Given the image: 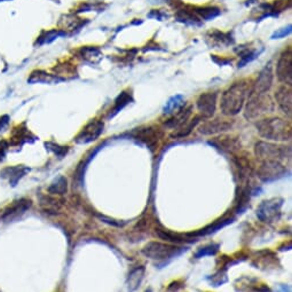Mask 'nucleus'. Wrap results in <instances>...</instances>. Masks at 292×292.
Masks as SVG:
<instances>
[{"mask_svg": "<svg viewBox=\"0 0 292 292\" xmlns=\"http://www.w3.org/2000/svg\"><path fill=\"white\" fill-rule=\"evenodd\" d=\"M250 92L248 80H240L229 86L221 95L220 109L225 116H235L242 110Z\"/></svg>", "mask_w": 292, "mask_h": 292, "instance_id": "obj_1", "label": "nucleus"}, {"mask_svg": "<svg viewBox=\"0 0 292 292\" xmlns=\"http://www.w3.org/2000/svg\"><path fill=\"white\" fill-rule=\"evenodd\" d=\"M257 132L264 139L272 141H289L291 123L281 117H267L256 123Z\"/></svg>", "mask_w": 292, "mask_h": 292, "instance_id": "obj_2", "label": "nucleus"}, {"mask_svg": "<svg viewBox=\"0 0 292 292\" xmlns=\"http://www.w3.org/2000/svg\"><path fill=\"white\" fill-rule=\"evenodd\" d=\"M248 95L249 99L244 111V117L248 121H255L263 115L272 113L274 110V102L272 101V99L267 93L255 94L249 92Z\"/></svg>", "mask_w": 292, "mask_h": 292, "instance_id": "obj_3", "label": "nucleus"}, {"mask_svg": "<svg viewBox=\"0 0 292 292\" xmlns=\"http://www.w3.org/2000/svg\"><path fill=\"white\" fill-rule=\"evenodd\" d=\"M255 155L260 162H266V160L282 162L291 157V147L279 146L267 141H258L255 146Z\"/></svg>", "mask_w": 292, "mask_h": 292, "instance_id": "obj_4", "label": "nucleus"}, {"mask_svg": "<svg viewBox=\"0 0 292 292\" xmlns=\"http://www.w3.org/2000/svg\"><path fill=\"white\" fill-rule=\"evenodd\" d=\"M186 249L178 248L175 245L160 243V242H149L141 249V253L147 258L152 260L165 261L167 259L175 258L176 256H180Z\"/></svg>", "mask_w": 292, "mask_h": 292, "instance_id": "obj_5", "label": "nucleus"}, {"mask_svg": "<svg viewBox=\"0 0 292 292\" xmlns=\"http://www.w3.org/2000/svg\"><path fill=\"white\" fill-rule=\"evenodd\" d=\"M283 203L284 199L280 197L265 199L257 209V218L265 224H274L279 221L282 214Z\"/></svg>", "mask_w": 292, "mask_h": 292, "instance_id": "obj_6", "label": "nucleus"}, {"mask_svg": "<svg viewBox=\"0 0 292 292\" xmlns=\"http://www.w3.org/2000/svg\"><path fill=\"white\" fill-rule=\"evenodd\" d=\"M287 173V167L281 162H279V160H266V162H261L257 175H258L261 182L271 183L284 178Z\"/></svg>", "mask_w": 292, "mask_h": 292, "instance_id": "obj_7", "label": "nucleus"}, {"mask_svg": "<svg viewBox=\"0 0 292 292\" xmlns=\"http://www.w3.org/2000/svg\"><path fill=\"white\" fill-rule=\"evenodd\" d=\"M131 136L136 140L144 142L151 151H153V149L158 145L159 139L163 137V132L157 126H142L139 129H134L131 132Z\"/></svg>", "mask_w": 292, "mask_h": 292, "instance_id": "obj_8", "label": "nucleus"}, {"mask_svg": "<svg viewBox=\"0 0 292 292\" xmlns=\"http://www.w3.org/2000/svg\"><path fill=\"white\" fill-rule=\"evenodd\" d=\"M103 129H105V123L100 121V119H92L77 134L74 141L78 145L90 144V142L95 141L101 136Z\"/></svg>", "mask_w": 292, "mask_h": 292, "instance_id": "obj_9", "label": "nucleus"}, {"mask_svg": "<svg viewBox=\"0 0 292 292\" xmlns=\"http://www.w3.org/2000/svg\"><path fill=\"white\" fill-rule=\"evenodd\" d=\"M276 77L284 85H292V49L288 47L276 63Z\"/></svg>", "mask_w": 292, "mask_h": 292, "instance_id": "obj_10", "label": "nucleus"}, {"mask_svg": "<svg viewBox=\"0 0 292 292\" xmlns=\"http://www.w3.org/2000/svg\"><path fill=\"white\" fill-rule=\"evenodd\" d=\"M217 98L218 92H205L199 95L196 101V107L203 118L207 119L214 116L217 109Z\"/></svg>", "mask_w": 292, "mask_h": 292, "instance_id": "obj_11", "label": "nucleus"}, {"mask_svg": "<svg viewBox=\"0 0 292 292\" xmlns=\"http://www.w3.org/2000/svg\"><path fill=\"white\" fill-rule=\"evenodd\" d=\"M273 84V71H272V65L268 64L265 67L263 70L260 71L258 78L253 84L250 93L255 94H264L267 93L271 90Z\"/></svg>", "mask_w": 292, "mask_h": 292, "instance_id": "obj_12", "label": "nucleus"}, {"mask_svg": "<svg viewBox=\"0 0 292 292\" xmlns=\"http://www.w3.org/2000/svg\"><path fill=\"white\" fill-rule=\"evenodd\" d=\"M234 221H235V216H234V214L230 213V212L229 213H226L225 216H222L221 218L217 219V220L214 221L213 224L206 226V227L199 229V230H197V232H195V233H189V234H188V235H190L191 237L211 235V234L217 233L218 230H220L221 228L226 227V226L230 225Z\"/></svg>", "mask_w": 292, "mask_h": 292, "instance_id": "obj_13", "label": "nucleus"}, {"mask_svg": "<svg viewBox=\"0 0 292 292\" xmlns=\"http://www.w3.org/2000/svg\"><path fill=\"white\" fill-rule=\"evenodd\" d=\"M233 128V123H230L226 119L216 118L212 121H207L199 126L198 131L199 133L204 134V136H213V134L226 132Z\"/></svg>", "mask_w": 292, "mask_h": 292, "instance_id": "obj_14", "label": "nucleus"}, {"mask_svg": "<svg viewBox=\"0 0 292 292\" xmlns=\"http://www.w3.org/2000/svg\"><path fill=\"white\" fill-rule=\"evenodd\" d=\"M275 100L278 102L280 109L283 111V114L291 118L292 115V91L291 86L283 85L278 88L275 92Z\"/></svg>", "mask_w": 292, "mask_h": 292, "instance_id": "obj_15", "label": "nucleus"}, {"mask_svg": "<svg viewBox=\"0 0 292 292\" xmlns=\"http://www.w3.org/2000/svg\"><path fill=\"white\" fill-rule=\"evenodd\" d=\"M38 138L26 128L25 123H22V124L17 125L11 133L10 145L15 146V147H22L26 142H34Z\"/></svg>", "mask_w": 292, "mask_h": 292, "instance_id": "obj_16", "label": "nucleus"}, {"mask_svg": "<svg viewBox=\"0 0 292 292\" xmlns=\"http://www.w3.org/2000/svg\"><path fill=\"white\" fill-rule=\"evenodd\" d=\"M29 172L30 168L28 166H24V165H15V166H8L3 168L0 172V175H1V178L7 180L11 187H15L18 183V181L22 178H24Z\"/></svg>", "mask_w": 292, "mask_h": 292, "instance_id": "obj_17", "label": "nucleus"}, {"mask_svg": "<svg viewBox=\"0 0 292 292\" xmlns=\"http://www.w3.org/2000/svg\"><path fill=\"white\" fill-rule=\"evenodd\" d=\"M209 144L213 145L214 147L221 149V150L232 153L241 150V142L236 137H219L210 141Z\"/></svg>", "mask_w": 292, "mask_h": 292, "instance_id": "obj_18", "label": "nucleus"}, {"mask_svg": "<svg viewBox=\"0 0 292 292\" xmlns=\"http://www.w3.org/2000/svg\"><path fill=\"white\" fill-rule=\"evenodd\" d=\"M32 205L31 199L22 198L18 201L14 202L13 204L9 205L7 209L3 211V214L1 216L2 219H14L20 217L21 214L25 212L26 210H29Z\"/></svg>", "mask_w": 292, "mask_h": 292, "instance_id": "obj_19", "label": "nucleus"}, {"mask_svg": "<svg viewBox=\"0 0 292 292\" xmlns=\"http://www.w3.org/2000/svg\"><path fill=\"white\" fill-rule=\"evenodd\" d=\"M279 263L278 256L273 253L270 250H264L257 253V257L255 258L252 265L256 266V268H261V270H268V268H275L276 264Z\"/></svg>", "mask_w": 292, "mask_h": 292, "instance_id": "obj_20", "label": "nucleus"}, {"mask_svg": "<svg viewBox=\"0 0 292 292\" xmlns=\"http://www.w3.org/2000/svg\"><path fill=\"white\" fill-rule=\"evenodd\" d=\"M191 113H193V107L191 106L186 107V105H184L182 108H180L178 111H175L174 116H172L170 119H167L164 124L168 129L179 128L180 125H182L184 122H187L188 119L190 118Z\"/></svg>", "mask_w": 292, "mask_h": 292, "instance_id": "obj_21", "label": "nucleus"}, {"mask_svg": "<svg viewBox=\"0 0 292 292\" xmlns=\"http://www.w3.org/2000/svg\"><path fill=\"white\" fill-rule=\"evenodd\" d=\"M156 235L158 236L162 240L170 242V243H174V244H180V243H184V242H195L196 240H193V237L190 235H182V234H178V233H173L168 229H163V228H157L156 229Z\"/></svg>", "mask_w": 292, "mask_h": 292, "instance_id": "obj_22", "label": "nucleus"}, {"mask_svg": "<svg viewBox=\"0 0 292 292\" xmlns=\"http://www.w3.org/2000/svg\"><path fill=\"white\" fill-rule=\"evenodd\" d=\"M131 102H133V95L131 93V91H123L119 93L118 97L115 99L113 108L109 110V114L107 118L110 119L116 116L119 111L123 110L126 106L130 105Z\"/></svg>", "mask_w": 292, "mask_h": 292, "instance_id": "obj_23", "label": "nucleus"}, {"mask_svg": "<svg viewBox=\"0 0 292 292\" xmlns=\"http://www.w3.org/2000/svg\"><path fill=\"white\" fill-rule=\"evenodd\" d=\"M62 80L64 79L56 75L47 74V72L43 70H34L31 72V75H30L28 82L30 84H55L62 82Z\"/></svg>", "mask_w": 292, "mask_h": 292, "instance_id": "obj_24", "label": "nucleus"}, {"mask_svg": "<svg viewBox=\"0 0 292 292\" xmlns=\"http://www.w3.org/2000/svg\"><path fill=\"white\" fill-rule=\"evenodd\" d=\"M203 118L201 115L198 116H195L193 119H188L187 122H184L182 125H180L179 128H176L173 133H171L172 138H175V139H179V138H184L187 136H189L196 126L199 124V122L202 121Z\"/></svg>", "mask_w": 292, "mask_h": 292, "instance_id": "obj_25", "label": "nucleus"}, {"mask_svg": "<svg viewBox=\"0 0 292 292\" xmlns=\"http://www.w3.org/2000/svg\"><path fill=\"white\" fill-rule=\"evenodd\" d=\"M79 56L82 57L84 61L91 63V64H97L102 60V53L98 47L94 46H85L82 47L78 51Z\"/></svg>", "mask_w": 292, "mask_h": 292, "instance_id": "obj_26", "label": "nucleus"}, {"mask_svg": "<svg viewBox=\"0 0 292 292\" xmlns=\"http://www.w3.org/2000/svg\"><path fill=\"white\" fill-rule=\"evenodd\" d=\"M105 146H106V142H105V144H101L100 146H98V147H95L94 150H92L86 157H84V159L82 160V163L78 165V167H77V170H76V176H75V178H76V181H78L79 184H82V182H83L84 173H85V170H86L87 165L90 164L91 160L94 158V156L97 155V153L100 150H101V149L105 147Z\"/></svg>", "mask_w": 292, "mask_h": 292, "instance_id": "obj_27", "label": "nucleus"}, {"mask_svg": "<svg viewBox=\"0 0 292 292\" xmlns=\"http://www.w3.org/2000/svg\"><path fill=\"white\" fill-rule=\"evenodd\" d=\"M144 276H145V267L144 266L134 267L133 270L130 272V274L128 276V281H126V284H128V289L131 291L137 290L138 288L140 287L142 280H144Z\"/></svg>", "mask_w": 292, "mask_h": 292, "instance_id": "obj_28", "label": "nucleus"}, {"mask_svg": "<svg viewBox=\"0 0 292 292\" xmlns=\"http://www.w3.org/2000/svg\"><path fill=\"white\" fill-rule=\"evenodd\" d=\"M207 38H209V40H211V45L218 46V47H220V46L226 47V46L232 45L234 41L230 33H224L220 31L211 32Z\"/></svg>", "mask_w": 292, "mask_h": 292, "instance_id": "obj_29", "label": "nucleus"}, {"mask_svg": "<svg viewBox=\"0 0 292 292\" xmlns=\"http://www.w3.org/2000/svg\"><path fill=\"white\" fill-rule=\"evenodd\" d=\"M186 105V102H184V98L182 95L180 94H176L174 97H172L168 101L166 102V105L164 106V109H163V114L164 115H171L175 113V111H178L180 108H182V107Z\"/></svg>", "mask_w": 292, "mask_h": 292, "instance_id": "obj_30", "label": "nucleus"}, {"mask_svg": "<svg viewBox=\"0 0 292 292\" xmlns=\"http://www.w3.org/2000/svg\"><path fill=\"white\" fill-rule=\"evenodd\" d=\"M47 190L52 195H64L68 190L67 179L62 175H59L56 179H54V181L49 184Z\"/></svg>", "mask_w": 292, "mask_h": 292, "instance_id": "obj_31", "label": "nucleus"}, {"mask_svg": "<svg viewBox=\"0 0 292 292\" xmlns=\"http://www.w3.org/2000/svg\"><path fill=\"white\" fill-rule=\"evenodd\" d=\"M63 36H67V33L62 30H49V31H45L40 34L39 37H38L37 39V43L36 45L38 46H43L46 44H49L52 43V41H54L55 39H57L59 37H63Z\"/></svg>", "mask_w": 292, "mask_h": 292, "instance_id": "obj_32", "label": "nucleus"}, {"mask_svg": "<svg viewBox=\"0 0 292 292\" xmlns=\"http://www.w3.org/2000/svg\"><path fill=\"white\" fill-rule=\"evenodd\" d=\"M40 205L47 213H57L61 209V203L59 199L48 197V196H45V197L41 198Z\"/></svg>", "mask_w": 292, "mask_h": 292, "instance_id": "obj_33", "label": "nucleus"}, {"mask_svg": "<svg viewBox=\"0 0 292 292\" xmlns=\"http://www.w3.org/2000/svg\"><path fill=\"white\" fill-rule=\"evenodd\" d=\"M45 147L48 151L54 153L57 158H60V159L64 158V157L67 156L68 152H69L68 146H61L59 144H55V142H53V141L45 142Z\"/></svg>", "mask_w": 292, "mask_h": 292, "instance_id": "obj_34", "label": "nucleus"}, {"mask_svg": "<svg viewBox=\"0 0 292 292\" xmlns=\"http://www.w3.org/2000/svg\"><path fill=\"white\" fill-rule=\"evenodd\" d=\"M219 249H220V244L212 243V244L205 245V247L199 248L197 251L195 252L194 257L196 259H201V258H204V257H207V256H214L219 251Z\"/></svg>", "mask_w": 292, "mask_h": 292, "instance_id": "obj_35", "label": "nucleus"}, {"mask_svg": "<svg viewBox=\"0 0 292 292\" xmlns=\"http://www.w3.org/2000/svg\"><path fill=\"white\" fill-rule=\"evenodd\" d=\"M195 14L203 18V20L210 21L217 17L220 14V10H219V8H216V7H204V8H198L197 10H195Z\"/></svg>", "mask_w": 292, "mask_h": 292, "instance_id": "obj_36", "label": "nucleus"}, {"mask_svg": "<svg viewBox=\"0 0 292 292\" xmlns=\"http://www.w3.org/2000/svg\"><path fill=\"white\" fill-rule=\"evenodd\" d=\"M210 283L212 284L213 287H220L222 284L226 283L228 281V278H227V270H225V268H220L216 274L211 275L207 278Z\"/></svg>", "mask_w": 292, "mask_h": 292, "instance_id": "obj_37", "label": "nucleus"}, {"mask_svg": "<svg viewBox=\"0 0 292 292\" xmlns=\"http://www.w3.org/2000/svg\"><path fill=\"white\" fill-rule=\"evenodd\" d=\"M261 53V51H251V49H244V51H242L240 53V56H241V61L238 62V68H242L244 67L245 64H248L253 61L257 57L259 56V54Z\"/></svg>", "mask_w": 292, "mask_h": 292, "instance_id": "obj_38", "label": "nucleus"}, {"mask_svg": "<svg viewBox=\"0 0 292 292\" xmlns=\"http://www.w3.org/2000/svg\"><path fill=\"white\" fill-rule=\"evenodd\" d=\"M290 33H291V25L287 26V28H283L281 30H278V31H275L274 33H273L272 39H281V38L289 36Z\"/></svg>", "mask_w": 292, "mask_h": 292, "instance_id": "obj_39", "label": "nucleus"}, {"mask_svg": "<svg viewBox=\"0 0 292 292\" xmlns=\"http://www.w3.org/2000/svg\"><path fill=\"white\" fill-rule=\"evenodd\" d=\"M8 150H9V142L7 140H0V160L5 159Z\"/></svg>", "mask_w": 292, "mask_h": 292, "instance_id": "obj_40", "label": "nucleus"}, {"mask_svg": "<svg viewBox=\"0 0 292 292\" xmlns=\"http://www.w3.org/2000/svg\"><path fill=\"white\" fill-rule=\"evenodd\" d=\"M98 217L101 219L103 222H107V224L109 225H113V226H116V227H123V226L125 225V222H121V221H117V220H114V219H110V218H107L105 216H101V214H98Z\"/></svg>", "mask_w": 292, "mask_h": 292, "instance_id": "obj_41", "label": "nucleus"}, {"mask_svg": "<svg viewBox=\"0 0 292 292\" xmlns=\"http://www.w3.org/2000/svg\"><path fill=\"white\" fill-rule=\"evenodd\" d=\"M10 121V118L8 115H2V116H0V132L6 128L7 125H8V123Z\"/></svg>", "mask_w": 292, "mask_h": 292, "instance_id": "obj_42", "label": "nucleus"}, {"mask_svg": "<svg viewBox=\"0 0 292 292\" xmlns=\"http://www.w3.org/2000/svg\"><path fill=\"white\" fill-rule=\"evenodd\" d=\"M182 288H184V283L180 282V281H175V282H172L170 286H168L167 290L168 291H174V290H180L182 289Z\"/></svg>", "mask_w": 292, "mask_h": 292, "instance_id": "obj_43", "label": "nucleus"}, {"mask_svg": "<svg viewBox=\"0 0 292 292\" xmlns=\"http://www.w3.org/2000/svg\"><path fill=\"white\" fill-rule=\"evenodd\" d=\"M0 1H6V0H0Z\"/></svg>", "mask_w": 292, "mask_h": 292, "instance_id": "obj_44", "label": "nucleus"}]
</instances>
